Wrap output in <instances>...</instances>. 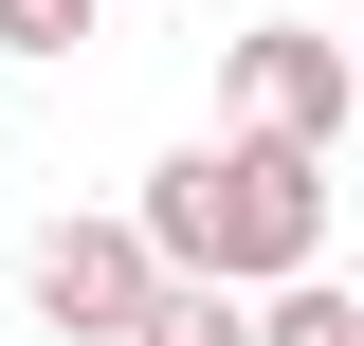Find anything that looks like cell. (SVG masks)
Here are the masks:
<instances>
[{
  "label": "cell",
  "instance_id": "2",
  "mask_svg": "<svg viewBox=\"0 0 364 346\" xmlns=\"http://www.w3.org/2000/svg\"><path fill=\"white\" fill-rule=\"evenodd\" d=\"M146 292H164V256H146L128 219H37V237H18V310H37L55 346H128Z\"/></svg>",
  "mask_w": 364,
  "mask_h": 346
},
{
  "label": "cell",
  "instance_id": "4",
  "mask_svg": "<svg viewBox=\"0 0 364 346\" xmlns=\"http://www.w3.org/2000/svg\"><path fill=\"white\" fill-rule=\"evenodd\" d=\"M128 346H255V292H219V273H164V292L128 310Z\"/></svg>",
  "mask_w": 364,
  "mask_h": 346
},
{
  "label": "cell",
  "instance_id": "6",
  "mask_svg": "<svg viewBox=\"0 0 364 346\" xmlns=\"http://www.w3.org/2000/svg\"><path fill=\"white\" fill-rule=\"evenodd\" d=\"M73 37H109V0H0V55H73Z\"/></svg>",
  "mask_w": 364,
  "mask_h": 346
},
{
  "label": "cell",
  "instance_id": "3",
  "mask_svg": "<svg viewBox=\"0 0 364 346\" xmlns=\"http://www.w3.org/2000/svg\"><path fill=\"white\" fill-rule=\"evenodd\" d=\"M219 91H237V128H273V146H346V110H364V73H346L328 19H255L219 55Z\"/></svg>",
  "mask_w": 364,
  "mask_h": 346
},
{
  "label": "cell",
  "instance_id": "1",
  "mask_svg": "<svg viewBox=\"0 0 364 346\" xmlns=\"http://www.w3.org/2000/svg\"><path fill=\"white\" fill-rule=\"evenodd\" d=\"M128 237L164 273H219V292H273V273H328V146H273V128H219V146H164L128 201Z\"/></svg>",
  "mask_w": 364,
  "mask_h": 346
},
{
  "label": "cell",
  "instance_id": "5",
  "mask_svg": "<svg viewBox=\"0 0 364 346\" xmlns=\"http://www.w3.org/2000/svg\"><path fill=\"white\" fill-rule=\"evenodd\" d=\"M255 346H364V310L328 292V273H273V292H255Z\"/></svg>",
  "mask_w": 364,
  "mask_h": 346
}]
</instances>
